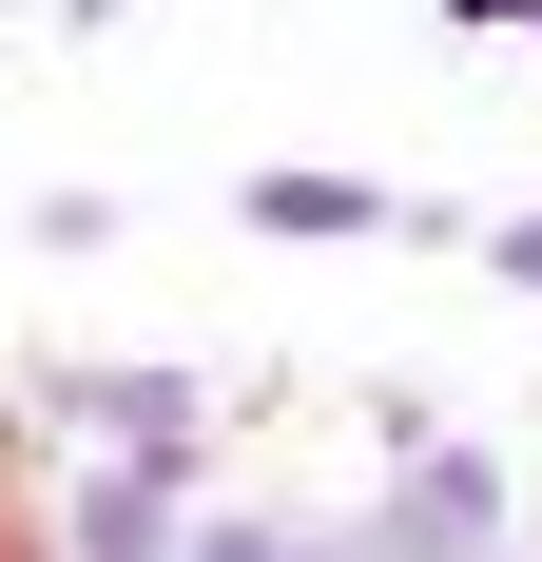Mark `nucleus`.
<instances>
[{
	"label": "nucleus",
	"instance_id": "nucleus-1",
	"mask_svg": "<svg viewBox=\"0 0 542 562\" xmlns=\"http://www.w3.org/2000/svg\"><path fill=\"white\" fill-rule=\"evenodd\" d=\"M485 524H504V465H465V447H445V465H407L387 543H407V562H445V543H485Z\"/></svg>",
	"mask_w": 542,
	"mask_h": 562
},
{
	"label": "nucleus",
	"instance_id": "nucleus-2",
	"mask_svg": "<svg viewBox=\"0 0 542 562\" xmlns=\"http://www.w3.org/2000/svg\"><path fill=\"white\" fill-rule=\"evenodd\" d=\"M387 214H407L387 175H291V156L252 175V233H387Z\"/></svg>",
	"mask_w": 542,
	"mask_h": 562
},
{
	"label": "nucleus",
	"instance_id": "nucleus-3",
	"mask_svg": "<svg viewBox=\"0 0 542 562\" xmlns=\"http://www.w3.org/2000/svg\"><path fill=\"white\" fill-rule=\"evenodd\" d=\"M78 543H98V562H156V505H98Z\"/></svg>",
	"mask_w": 542,
	"mask_h": 562
},
{
	"label": "nucleus",
	"instance_id": "nucleus-4",
	"mask_svg": "<svg viewBox=\"0 0 542 562\" xmlns=\"http://www.w3.org/2000/svg\"><path fill=\"white\" fill-rule=\"evenodd\" d=\"M504 291H542V214H504Z\"/></svg>",
	"mask_w": 542,
	"mask_h": 562
},
{
	"label": "nucleus",
	"instance_id": "nucleus-5",
	"mask_svg": "<svg viewBox=\"0 0 542 562\" xmlns=\"http://www.w3.org/2000/svg\"><path fill=\"white\" fill-rule=\"evenodd\" d=\"M0 562H39V524H20V505H0Z\"/></svg>",
	"mask_w": 542,
	"mask_h": 562
},
{
	"label": "nucleus",
	"instance_id": "nucleus-6",
	"mask_svg": "<svg viewBox=\"0 0 542 562\" xmlns=\"http://www.w3.org/2000/svg\"><path fill=\"white\" fill-rule=\"evenodd\" d=\"M523 40H542V20H523Z\"/></svg>",
	"mask_w": 542,
	"mask_h": 562
}]
</instances>
